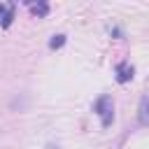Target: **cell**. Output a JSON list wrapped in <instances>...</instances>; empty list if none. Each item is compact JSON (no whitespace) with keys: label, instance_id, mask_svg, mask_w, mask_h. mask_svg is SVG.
I'll list each match as a JSON object with an SVG mask.
<instances>
[{"label":"cell","instance_id":"cell-3","mask_svg":"<svg viewBox=\"0 0 149 149\" xmlns=\"http://www.w3.org/2000/svg\"><path fill=\"white\" fill-rule=\"evenodd\" d=\"M137 121L142 126H149V93L142 95L140 100V107H137Z\"/></svg>","mask_w":149,"mask_h":149},{"label":"cell","instance_id":"cell-4","mask_svg":"<svg viewBox=\"0 0 149 149\" xmlns=\"http://www.w3.org/2000/svg\"><path fill=\"white\" fill-rule=\"evenodd\" d=\"M30 12H33L35 16H47V14H49V5H47V2H33V5H30Z\"/></svg>","mask_w":149,"mask_h":149},{"label":"cell","instance_id":"cell-1","mask_svg":"<svg viewBox=\"0 0 149 149\" xmlns=\"http://www.w3.org/2000/svg\"><path fill=\"white\" fill-rule=\"evenodd\" d=\"M93 112L100 116L102 128H107L112 123V119H114V100H112V95H100L93 102Z\"/></svg>","mask_w":149,"mask_h":149},{"label":"cell","instance_id":"cell-6","mask_svg":"<svg viewBox=\"0 0 149 149\" xmlns=\"http://www.w3.org/2000/svg\"><path fill=\"white\" fill-rule=\"evenodd\" d=\"M63 44H65V35H54L49 40V49H61Z\"/></svg>","mask_w":149,"mask_h":149},{"label":"cell","instance_id":"cell-8","mask_svg":"<svg viewBox=\"0 0 149 149\" xmlns=\"http://www.w3.org/2000/svg\"><path fill=\"white\" fill-rule=\"evenodd\" d=\"M47 149H58V147L56 144H47Z\"/></svg>","mask_w":149,"mask_h":149},{"label":"cell","instance_id":"cell-2","mask_svg":"<svg viewBox=\"0 0 149 149\" xmlns=\"http://www.w3.org/2000/svg\"><path fill=\"white\" fill-rule=\"evenodd\" d=\"M133 74H135V70H133V65H130V63H119V65H116V81H119V84L130 81V79H133Z\"/></svg>","mask_w":149,"mask_h":149},{"label":"cell","instance_id":"cell-7","mask_svg":"<svg viewBox=\"0 0 149 149\" xmlns=\"http://www.w3.org/2000/svg\"><path fill=\"white\" fill-rule=\"evenodd\" d=\"M7 9H9V2H7V5H2V2H0V21H2V16L7 14Z\"/></svg>","mask_w":149,"mask_h":149},{"label":"cell","instance_id":"cell-5","mask_svg":"<svg viewBox=\"0 0 149 149\" xmlns=\"http://www.w3.org/2000/svg\"><path fill=\"white\" fill-rule=\"evenodd\" d=\"M14 12H16V5L14 2H9V9H7V14L2 16V21H0V26L2 28H9L12 26V21H14Z\"/></svg>","mask_w":149,"mask_h":149}]
</instances>
